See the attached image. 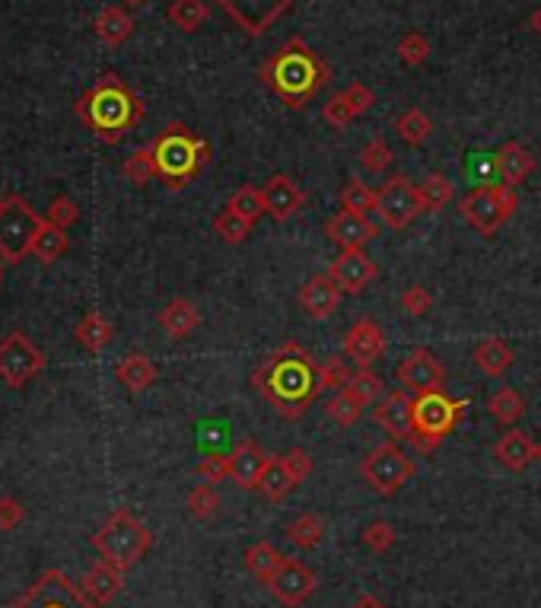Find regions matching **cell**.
Here are the masks:
<instances>
[{
	"label": "cell",
	"instance_id": "ba28073f",
	"mask_svg": "<svg viewBox=\"0 0 541 608\" xmlns=\"http://www.w3.org/2000/svg\"><path fill=\"white\" fill-rule=\"evenodd\" d=\"M462 402L449 398L443 392H430V395H417L414 398V437L411 443L417 449L430 453L433 446H440L446 440V433L459 424L462 418Z\"/></svg>",
	"mask_w": 541,
	"mask_h": 608
},
{
	"label": "cell",
	"instance_id": "e575fe53",
	"mask_svg": "<svg viewBox=\"0 0 541 608\" xmlns=\"http://www.w3.org/2000/svg\"><path fill=\"white\" fill-rule=\"evenodd\" d=\"M344 392L351 395L360 408H370L382 398V379L370 367H360L357 373H351V379L344 382Z\"/></svg>",
	"mask_w": 541,
	"mask_h": 608
},
{
	"label": "cell",
	"instance_id": "74e56055",
	"mask_svg": "<svg viewBox=\"0 0 541 608\" xmlns=\"http://www.w3.org/2000/svg\"><path fill=\"white\" fill-rule=\"evenodd\" d=\"M287 538L296 545V548H319L322 538H325V523L316 516V513H300L293 519V523L287 526Z\"/></svg>",
	"mask_w": 541,
	"mask_h": 608
},
{
	"label": "cell",
	"instance_id": "f1b7e54d",
	"mask_svg": "<svg viewBox=\"0 0 541 608\" xmlns=\"http://www.w3.org/2000/svg\"><path fill=\"white\" fill-rule=\"evenodd\" d=\"M112 322L102 316V312H86V316L77 322L74 328V338L77 344L83 347V351H90V354H102L106 347L112 344Z\"/></svg>",
	"mask_w": 541,
	"mask_h": 608
},
{
	"label": "cell",
	"instance_id": "be15d7a7",
	"mask_svg": "<svg viewBox=\"0 0 541 608\" xmlns=\"http://www.w3.org/2000/svg\"><path fill=\"white\" fill-rule=\"evenodd\" d=\"M538 459H541V443H538Z\"/></svg>",
	"mask_w": 541,
	"mask_h": 608
},
{
	"label": "cell",
	"instance_id": "30bf717a",
	"mask_svg": "<svg viewBox=\"0 0 541 608\" xmlns=\"http://www.w3.org/2000/svg\"><path fill=\"white\" fill-rule=\"evenodd\" d=\"M4 608H102L86 596V589L74 583L64 570H45L26 593Z\"/></svg>",
	"mask_w": 541,
	"mask_h": 608
},
{
	"label": "cell",
	"instance_id": "ac0fdd59",
	"mask_svg": "<svg viewBox=\"0 0 541 608\" xmlns=\"http://www.w3.org/2000/svg\"><path fill=\"white\" fill-rule=\"evenodd\" d=\"M386 354V335L376 319H357L351 332L344 335V357H351L360 367H373V363Z\"/></svg>",
	"mask_w": 541,
	"mask_h": 608
},
{
	"label": "cell",
	"instance_id": "4316f807",
	"mask_svg": "<svg viewBox=\"0 0 541 608\" xmlns=\"http://www.w3.org/2000/svg\"><path fill=\"white\" fill-rule=\"evenodd\" d=\"M115 376H118V382L128 392H144V389H150L153 382H156V367H153V360L147 354L131 351V354H125V357L118 360Z\"/></svg>",
	"mask_w": 541,
	"mask_h": 608
},
{
	"label": "cell",
	"instance_id": "e0dca14e",
	"mask_svg": "<svg viewBox=\"0 0 541 608\" xmlns=\"http://www.w3.org/2000/svg\"><path fill=\"white\" fill-rule=\"evenodd\" d=\"M373 418L395 443L398 440H411L414 437V398L405 389L389 392L386 398H379V402H376Z\"/></svg>",
	"mask_w": 541,
	"mask_h": 608
},
{
	"label": "cell",
	"instance_id": "91938a15",
	"mask_svg": "<svg viewBox=\"0 0 541 608\" xmlns=\"http://www.w3.org/2000/svg\"><path fill=\"white\" fill-rule=\"evenodd\" d=\"M529 26H532V32H535V36L541 39V7L532 13V20H529Z\"/></svg>",
	"mask_w": 541,
	"mask_h": 608
},
{
	"label": "cell",
	"instance_id": "8fae6325",
	"mask_svg": "<svg viewBox=\"0 0 541 608\" xmlns=\"http://www.w3.org/2000/svg\"><path fill=\"white\" fill-rule=\"evenodd\" d=\"M376 198H379L376 214L389 230H405V227H411V220H417L427 211L421 201V191H417V185L408 176L386 179V185L376 191Z\"/></svg>",
	"mask_w": 541,
	"mask_h": 608
},
{
	"label": "cell",
	"instance_id": "d590c367",
	"mask_svg": "<svg viewBox=\"0 0 541 608\" xmlns=\"http://www.w3.org/2000/svg\"><path fill=\"white\" fill-rule=\"evenodd\" d=\"M207 13H211V7H207V0H172L166 16H169V23L182 29V32H195L204 26L207 20Z\"/></svg>",
	"mask_w": 541,
	"mask_h": 608
},
{
	"label": "cell",
	"instance_id": "5bb4252c",
	"mask_svg": "<svg viewBox=\"0 0 541 608\" xmlns=\"http://www.w3.org/2000/svg\"><path fill=\"white\" fill-rule=\"evenodd\" d=\"M395 379L401 382V389L417 395H430V392H443L446 386V367L436 360L427 347H414V351L395 367Z\"/></svg>",
	"mask_w": 541,
	"mask_h": 608
},
{
	"label": "cell",
	"instance_id": "277c9868",
	"mask_svg": "<svg viewBox=\"0 0 541 608\" xmlns=\"http://www.w3.org/2000/svg\"><path fill=\"white\" fill-rule=\"evenodd\" d=\"M153 160H156V179L169 191H182L198 179V172L211 163V147L204 137L191 134L182 121H172L156 134Z\"/></svg>",
	"mask_w": 541,
	"mask_h": 608
},
{
	"label": "cell",
	"instance_id": "7c38bea8",
	"mask_svg": "<svg viewBox=\"0 0 541 608\" xmlns=\"http://www.w3.org/2000/svg\"><path fill=\"white\" fill-rule=\"evenodd\" d=\"M45 370V354L23 332H10L0 341V379L10 389H23L26 382Z\"/></svg>",
	"mask_w": 541,
	"mask_h": 608
},
{
	"label": "cell",
	"instance_id": "6da1fadb",
	"mask_svg": "<svg viewBox=\"0 0 541 608\" xmlns=\"http://www.w3.org/2000/svg\"><path fill=\"white\" fill-rule=\"evenodd\" d=\"M249 382L284 421H300L309 405H316L325 392L322 363L312 360L309 351H303L296 341L271 351L268 360L249 376Z\"/></svg>",
	"mask_w": 541,
	"mask_h": 608
},
{
	"label": "cell",
	"instance_id": "1f68e13d",
	"mask_svg": "<svg viewBox=\"0 0 541 608\" xmlns=\"http://www.w3.org/2000/svg\"><path fill=\"white\" fill-rule=\"evenodd\" d=\"M67 249H71V239H67V230L51 227V223L45 220V223H42V230L36 233V239H32L29 255L36 258L39 265H55L61 255H67Z\"/></svg>",
	"mask_w": 541,
	"mask_h": 608
},
{
	"label": "cell",
	"instance_id": "f35d334b",
	"mask_svg": "<svg viewBox=\"0 0 541 608\" xmlns=\"http://www.w3.org/2000/svg\"><path fill=\"white\" fill-rule=\"evenodd\" d=\"M252 227H255V223H252V220H246L242 214H236L230 204H226L223 211L214 217V233H217V236L226 242V246H242V242L249 239Z\"/></svg>",
	"mask_w": 541,
	"mask_h": 608
},
{
	"label": "cell",
	"instance_id": "f6af8a7d",
	"mask_svg": "<svg viewBox=\"0 0 541 608\" xmlns=\"http://www.w3.org/2000/svg\"><path fill=\"white\" fill-rule=\"evenodd\" d=\"M398 58L408 67H421L430 58V42L424 32H405L398 42Z\"/></svg>",
	"mask_w": 541,
	"mask_h": 608
},
{
	"label": "cell",
	"instance_id": "c3c4849f",
	"mask_svg": "<svg viewBox=\"0 0 541 608\" xmlns=\"http://www.w3.org/2000/svg\"><path fill=\"white\" fill-rule=\"evenodd\" d=\"M363 545L370 548L373 554H386L392 545H395V529L386 523V519H376V523H370L363 529Z\"/></svg>",
	"mask_w": 541,
	"mask_h": 608
},
{
	"label": "cell",
	"instance_id": "7bdbcfd3",
	"mask_svg": "<svg viewBox=\"0 0 541 608\" xmlns=\"http://www.w3.org/2000/svg\"><path fill=\"white\" fill-rule=\"evenodd\" d=\"M417 191H421V201H424L427 211H440V207H446L452 201V195H456L452 182L446 176H440V172L427 176L421 185H417Z\"/></svg>",
	"mask_w": 541,
	"mask_h": 608
},
{
	"label": "cell",
	"instance_id": "680465c9",
	"mask_svg": "<svg viewBox=\"0 0 541 608\" xmlns=\"http://www.w3.org/2000/svg\"><path fill=\"white\" fill-rule=\"evenodd\" d=\"M351 608H389L386 602H379L376 596H360Z\"/></svg>",
	"mask_w": 541,
	"mask_h": 608
},
{
	"label": "cell",
	"instance_id": "7a4b0ae2",
	"mask_svg": "<svg viewBox=\"0 0 541 608\" xmlns=\"http://www.w3.org/2000/svg\"><path fill=\"white\" fill-rule=\"evenodd\" d=\"M328 64L303 39H290L258 67V80L284 102L287 109H306L328 83Z\"/></svg>",
	"mask_w": 541,
	"mask_h": 608
},
{
	"label": "cell",
	"instance_id": "83f0119b",
	"mask_svg": "<svg viewBox=\"0 0 541 608\" xmlns=\"http://www.w3.org/2000/svg\"><path fill=\"white\" fill-rule=\"evenodd\" d=\"M160 325H163V332L169 335V338H188L191 332H195V328L201 325V316H198V309H195V303H188V300H182V297H176V300H169L163 309H160Z\"/></svg>",
	"mask_w": 541,
	"mask_h": 608
},
{
	"label": "cell",
	"instance_id": "e7e4bbea",
	"mask_svg": "<svg viewBox=\"0 0 541 608\" xmlns=\"http://www.w3.org/2000/svg\"><path fill=\"white\" fill-rule=\"evenodd\" d=\"M0 207H4V198H0Z\"/></svg>",
	"mask_w": 541,
	"mask_h": 608
},
{
	"label": "cell",
	"instance_id": "94428289",
	"mask_svg": "<svg viewBox=\"0 0 541 608\" xmlns=\"http://www.w3.org/2000/svg\"><path fill=\"white\" fill-rule=\"evenodd\" d=\"M0 281H4V258H0Z\"/></svg>",
	"mask_w": 541,
	"mask_h": 608
},
{
	"label": "cell",
	"instance_id": "52a82bcc",
	"mask_svg": "<svg viewBox=\"0 0 541 608\" xmlns=\"http://www.w3.org/2000/svg\"><path fill=\"white\" fill-rule=\"evenodd\" d=\"M516 204H519L516 188L503 185V182H497V185H478L475 191H468V195L462 198L459 214H462L478 233L494 236V233L503 227V223L513 217Z\"/></svg>",
	"mask_w": 541,
	"mask_h": 608
},
{
	"label": "cell",
	"instance_id": "816d5d0a",
	"mask_svg": "<svg viewBox=\"0 0 541 608\" xmlns=\"http://www.w3.org/2000/svg\"><path fill=\"white\" fill-rule=\"evenodd\" d=\"M430 306H433V297L421 284H411V287H405V293H401V309H405L411 319L427 316Z\"/></svg>",
	"mask_w": 541,
	"mask_h": 608
},
{
	"label": "cell",
	"instance_id": "ab89813d",
	"mask_svg": "<svg viewBox=\"0 0 541 608\" xmlns=\"http://www.w3.org/2000/svg\"><path fill=\"white\" fill-rule=\"evenodd\" d=\"M376 201H379L376 191L370 185H363L360 179H351L341 188V211L370 217V214H376Z\"/></svg>",
	"mask_w": 541,
	"mask_h": 608
},
{
	"label": "cell",
	"instance_id": "11a10c76",
	"mask_svg": "<svg viewBox=\"0 0 541 608\" xmlns=\"http://www.w3.org/2000/svg\"><path fill=\"white\" fill-rule=\"evenodd\" d=\"M23 516H26V510H23L20 500H16V497H0V529L13 532L16 526L23 523Z\"/></svg>",
	"mask_w": 541,
	"mask_h": 608
},
{
	"label": "cell",
	"instance_id": "f546056e",
	"mask_svg": "<svg viewBox=\"0 0 541 608\" xmlns=\"http://www.w3.org/2000/svg\"><path fill=\"white\" fill-rule=\"evenodd\" d=\"M93 29H96V36H99L102 42L115 48V45H125V42L131 39L134 20H131V13H128L125 7L112 4V7H106V10H102V13L96 16Z\"/></svg>",
	"mask_w": 541,
	"mask_h": 608
},
{
	"label": "cell",
	"instance_id": "2e32d148",
	"mask_svg": "<svg viewBox=\"0 0 541 608\" xmlns=\"http://www.w3.org/2000/svg\"><path fill=\"white\" fill-rule=\"evenodd\" d=\"M328 274H331V281L341 287V293L357 297V293H363L376 281V262L363 249H344L335 262H331Z\"/></svg>",
	"mask_w": 541,
	"mask_h": 608
},
{
	"label": "cell",
	"instance_id": "4dcf8cb0",
	"mask_svg": "<svg viewBox=\"0 0 541 608\" xmlns=\"http://www.w3.org/2000/svg\"><path fill=\"white\" fill-rule=\"evenodd\" d=\"M471 360H475V367L484 373V376H503L506 370L513 367V347L500 341V338H487L475 347V354H471Z\"/></svg>",
	"mask_w": 541,
	"mask_h": 608
},
{
	"label": "cell",
	"instance_id": "8d00e7d4",
	"mask_svg": "<svg viewBox=\"0 0 541 608\" xmlns=\"http://www.w3.org/2000/svg\"><path fill=\"white\" fill-rule=\"evenodd\" d=\"M487 408H491V414L500 424L513 427L522 414H526V398H522L513 386H503V389H497L491 398H487Z\"/></svg>",
	"mask_w": 541,
	"mask_h": 608
},
{
	"label": "cell",
	"instance_id": "9c48e42d",
	"mask_svg": "<svg viewBox=\"0 0 541 608\" xmlns=\"http://www.w3.org/2000/svg\"><path fill=\"white\" fill-rule=\"evenodd\" d=\"M360 475L370 488L382 497H392L398 494L414 475V459L401 449L395 440L392 443H379L366 453L363 465H360Z\"/></svg>",
	"mask_w": 541,
	"mask_h": 608
},
{
	"label": "cell",
	"instance_id": "4fadbf2b",
	"mask_svg": "<svg viewBox=\"0 0 541 608\" xmlns=\"http://www.w3.org/2000/svg\"><path fill=\"white\" fill-rule=\"evenodd\" d=\"M214 4L230 16L246 36L258 39L265 36L284 13H290L296 0H214Z\"/></svg>",
	"mask_w": 541,
	"mask_h": 608
},
{
	"label": "cell",
	"instance_id": "bcb514c9",
	"mask_svg": "<svg viewBox=\"0 0 541 608\" xmlns=\"http://www.w3.org/2000/svg\"><path fill=\"white\" fill-rule=\"evenodd\" d=\"M360 163H363V169H370V172H386L395 163V153H392L386 137H373V141L360 150Z\"/></svg>",
	"mask_w": 541,
	"mask_h": 608
},
{
	"label": "cell",
	"instance_id": "ee69618b",
	"mask_svg": "<svg viewBox=\"0 0 541 608\" xmlns=\"http://www.w3.org/2000/svg\"><path fill=\"white\" fill-rule=\"evenodd\" d=\"M220 510V497L214 491V484L211 481H204V484H195L188 494V513L201 519V523H207V519H214Z\"/></svg>",
	"mask_w": 541,
	"mask_h": 608
},
{
	"label": "cell",
	"instance_id": "6f0895ef",
	"mask_svg": "<svg viewBox=\"0 0 541 608\" xmlns=\"http://www.w3.org/2000/svg\"><path fill=\"white\" fill-rule=\"evenodd\" d=\"M287 459V465H290V472L296 475V481H306L309 478V472H312V459H309V453L306 449H290V453L284 456Z\"/></svg>",
	"mask_w": 541,
	"mask_h": 608
},
{
	"label": "cell",
	"instance_id": "cb8c5ba5",
	"mask_svg": "<svg viewBox=\"0 0 541 608\" xmlns=\"http://www.w3.org/2000/svg\"><path fill=\"white\" fill-rule=\"evenodd\" d=\"M494 459L503 468H510V472H526V468L532 465V459H538V446L526 437V433L513 427L510 433H503V437L497 440Z\"/></svg>",
	"mask_w": 541,
	"mask_h": 608
},
{
	"label": "cell",
	"instance_id": "5b68a950",
	"mask_svg": "<svg viewBox=\"0 0 541 608\" xmlns=\"http://www.w3.org/2000/svg\"><path fill=\"white\" fill-rule=\"evenodd\" d=\"M150 542V529L125 507L115 510L93 535V548L99 551V558L115 564L118 570H131L141 564L150 551Z\"/></svg>",
	"mask_w": 541,
	"mask_h": 608
},
{
	"label": "cell",
	"instance_id": "44dd1931",
	"mask_svg": "<svg viewBox=\"0 0 541 608\" xmlns=\"http://www.w3.org/2000/svg\"><path fill=\"white\" fill-rule=\"evenodd\" d=\"M261 198H265V214H271L274 220H290L293 214H300L303 207V191L290 176L277 172L261 188Z\"/></svg>",
	"mask_w": 541,
	"mask_h": 608
},
{
	"label": "cell",
	"instance_id": "7dc6e473",
	"mask_svg": "<svg viewBox=\"0 0 541 608\" xmlns=\"http://www.w3.org/2000/svg\"><path fill=\"white\" fill-rule=\"evenodd\" d=\"M230 207L236 214H242L246 220H258L261 214H265V198H261V188H255V185H242L236 195L230 198Z\"/></svg>",
	"mask_w": 541,
	"mask_h": 608
},
{
	"label": "cell",
	"instance_id": "9f6ffc18",
	"mask_svg": "<svg viewBox=\"0 0 541 608\" xmlns=\"http://www.w3.org/2000/svg\"><path fill=\"white\" fill-rule=\"evenodd\" d=\"M351 379V373L344 370L341 360H328L322 363V382H325V392L328 389H344V382Z\"/></svg>",
	"mask_w": 541,
	"mask_h": 608
},
{
	"label": "cell",
	"instance_id": "f5cc1de1",
	"mask_svg": "<svg viewBox=\"0 0 541 608\" xmlns=\"http://www.w3.org/2000/svg\"><path fill=\"white\" fill-rule=\"evenodd\" d=\"M344 99H347V106H351V112L354 115H366L373 109V102H376V96H373V90L366 83H351L344 90Z\"/></svg>",
	"mask_w": 541,
	"mask_h": 608
},
{
	"label": "cell",
	"instance_id": "ffe728a7",
	"mask_svg": "<svg viewBox=\"0 0 541 608\" xmlns=\"http://www.w3.org/2000/svg\"><path fill=\"white\" fill-rule=\"evenodd\" d=\"M296 300H300V309L306 312L309 319L322 322L338 309L341 287L331 281V274H312L309 281L300 287V297H296Z\"/></svg>",
	"mask_w": 541,
	"mask_h": 608
},
{
	"label": "cell",
	"instance_id": "d4e9b609",
	"mask_svg": "<svg viewBox=\"0 0 541 608\" xmlns=\"http://www.w3.org/2000/svg\"><path fill=\"white\" fill-rule=\"evenodd\" d=\"M80 586L86 589V596H90L93 602L106 605L121 593V586H125V570H118L109 561H99V564H93L90 570H86V577H83Z\"/></svg>",
	"mask_w": 541,
	"mask_h": 608
},
{
	"label": "cell",
	"instance_id": "681fc988",
	"mask_svg": "<svg viewBox=\"0 0 541 608\" xmlns=\"http://www.w3.org/2000/svg\"><path fill=\"white\" fill-rule=\"evenodd\" d=\"M45 220L51 223V227H61V230H67V227H74V223L80 220V207H77V201L74 198H55L48 204V214H45Z\"/></svg>",
	"mask_w": 541,
	"mask_h": 608
},
{
	"label": "cell",
	"instance_id": "d6986e66",
	"mask_svg": "<svg viewBox=\"0 0 541 608\" xmlns=\"http://www.w3.org/2000/svg\"><path fill=\"white\" fill-rule=\"evenodd\" d=\"M325 236L331 242H338L341 249H363L366 242H373L379 236V230H376V223H370V217L341 211L325 220Z\"/></svg>",
	"mask_w": 541,
	"mask_h": 608
},
{
	"label": "cell",
	"instance_id": "8992f818",
	"mask_svg": "<svg viewBox=\"0 0 541 608\" xmlns=\"http://www.w3.org/2000/svg\"><path fill=\"white\" fill-rule=\"evenodd\" d=\"M45 217H39L29 207L26 198L10 195L0 207V258L7 265H20L32 249V239L42 230Z\"/></svg>",
	"mask_w": 541,
	"mask_h": 608
},
{
	"label": "cell",
	"instance_id": "603a6c76",
	"mask_svg": "<svg viewBox=\"0 0 541 608\" xmlns=\"http://www.w3.org/2000/svg\"><path fill=\"white\" fill-rule=\"evenodd\" d=\"M494 169H497V176H500L503 185L516 188V185H522V182L532 176L535 156H532L526 147H522L519 141H506V144L497 150V156H494Z\"/></svg>",
	"mask_w": 541,
	"mask_h": 608
},
{
	"label": "cell",
	"instance_id": "9a60e30c",
	"mask_svg": "<svg viewBox=\"0 0 541 608\" xmlns=\"http://www.w3.org/2000/svg\"><path fill=\"white\" fill-rule=\"evenodd\" d=\"M268 589L274 593L277 602L284 605H303L312 593H316V573H312L303 561H293L287 558L281 567H277V573L268 580Z\"/></svg>",
	"mask_w": 541,
	"mask_h": 608
},
{
	"label": "cell",
	"instance_id": "6125c7cd",
	"mask_svg": "<svg viewBox=\"0 0 541 608\" xmlns=\"http://www.w3.org/2000/svg\"><path fill=\"white\" fill-rule=\"evenodd\" d=\"M125 4H144V0H125Z\"/></svg>",
	"mask_w": 541,
	"mask_h": 608
},
{
	"label": "cell",
	"instance_id": "db71d44e",
	"mask_svg": "<svg viewBox=\"0 0 541 608\" xmlns=\"http://www.w3.org/2000/svg\"><path fill=\"white\" fill-rule=\"evenodd\" d=\"M198 475L204 481H211V484L230 478V456H207V459H201L198 462Z\"/></svg>",
	"mask_w": 541,
	"mask_h": 608
},
{
	"label": "cell",
	"instance_id": "484cf974",
	"mask_svg": "<svg viewBox=\"0 0 541 608\" xmlns=\"http://www.w3.org/2000/svg\"><path fill=\"white\" fill-rule=\"evenodd\" d=\"M296 475L290 472V465L284 456H268V465H265V472H261V481H258V491L265 494L271 503H281L287 500L293 491H296Z\"/></svg>",
	"mask_w": 541,
	"mask_h": 608
},
{
	"label": "cell",
	"instance_id": "3957f363",
	"mask_svg": "<svg viewBox=\"0 0 541 608\" xmlns=\"http://www.w3.org/2000/svg\"><path fill=\"white\" fill-rule=\"evenodd\" d=\"M74 112L99 141L118 144L144 118V102L125 80L109 71L77 99Z\"/></svg>",
	"mask_w": 541,
	"mask_h": 608
},
{
	"label": "cell",
	"instance_id": "f907efd6",
	"mask_svg": "<svg viewBox=\"0 0 541 608\" xmlns=\"http://www.w3.org/2000/svg\"><path fill=\"white\" fill-rule=\"evenodd\" d=\"M322 118L328 121V128H335V131H344V128L351 125V121L357 118V115L351 112V106H347L344 93H338V96H331V99L325 102V109H322Z\"/></svg>",
	"mask_w": 541,
	"mask_h": 608
},
{
	"label": "cell",
	"instance_id": "836d02e7",
	"mask_svg": "<svg viewBox=\"0 0 541 608\" xmlns=\"http://www.w3.org/2000/svg\"><path fill=\"white\" fill-rule=\"evenodd\" d=\"M392 128H395V134H398L408 147H421L427 137H430V131H433V121H430L427 112H421V109H405V112L395 118Z\"/></svg>",
	"mask_w": 541,
	"mask_h": 608
},
{
	"label": "cell",
	"instance_id": "b9f144b4",
	"mask_svg": "<svg viewBox=\"0 0 541 608\" xmlns=\"http://www.w3.org/2000/svg\"><path fill=\"white\" fill-rule=\"evenodd\" d=\"M325 414L331 421H335L338 427H354L357 421H360V414H363V408L354 402L351 395H347L344 389H338L335 395H328L325 398Z\"/></svg>",
	"mask_w": 541,
	"mask_h": 608
},
{
	"label": "cell",
	"instance_id": "7402d4cb",
	"mask_svg": "<svg viewBox=\"0 0 541 608\" xmlns=\"http://www.w3.org/2000/svg\"><path fill=\"white\" fill-rule=\"evenodd\" d=\"M268 465V453L261 449L255 440H242L233 453H230V478L239 484V488H258L261 481V472H265Z\"/></svg>",
	"mask_w": 541,
	"mask_h": 608
},
{
	"label": "cell",
	"instance_id": "60d3db41",
	"mask_svg": "<svg viewBox=\"0 0 541 608\" xmlns=\"http://www.w3.org/2000/svg\"><path fill=\"white\" fill-rule=\"evenodd\" d=\"M121 172H125V179L131 182V185H147L150 179H156V160H153V147L147 144V147H137L128 160H125V166H121Z\"/></svg>",
	"mask_w": 541,
	"mask_h": 608
},
{
	"label": "cell",
	"instance_id": "d6a6232c",
	"mask_svg": "<svg viewBox=\"0 0 541 608\" xmlns=\"http://www.w3.org/2000/svg\"><path fill=\"white\" fill-rule=\"evenodd\" d=\"M242 561H246V570L252 573L255 580H261V583H268L274 573H277V567H281L287 558L281 551H277L271 542H255V545H249L246 548V554H242Z\"/></svg>",
	"mask_w": 541,
	"mask_h": 608
}]
</instances>
